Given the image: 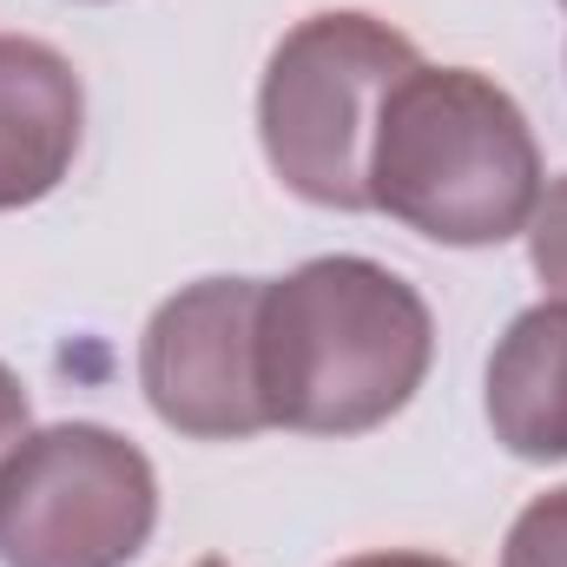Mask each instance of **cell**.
Wrapping results in <instances>:
<instances>
[{"instance_id":"1","label":"cell","mask_w":567,"mask_h":567,"mask_svg":"<svg viewBox=\"0 0 567 567\" xmlns=\"http://www.w3.org/2000/svg\"><path fill=\"white\" fill-rule=\"evenodd\" d=\"M435 363L423 290L377 258H310L258 297L265 423L297 435H370L410 410Z\"/></svg>"},{"instance_id":"2","label":"cell","mask_w":567,"mask_h":567,"mask_svg":"<svg viewBox=\"0 0 567 567\" xmlns=\"http://www.w3.org/2000/svg\"><path fill=\"white\" fill-rule=\"evenodd\" d=\"M542 205V145L508 86L475 66L416 60L370 140V212L416 238L482 251L528 231Z\"/></svg>"},{"instance_id":"3","label":"cell","mask_w":567,"mask_h":567,"mask_svg":"<svg viewBox=\"0 0 567 567\" xmlns=\"http://www.w3.org/2000/svg\"><path fill=\"white\" fill-rule=\"evenodd\" d=\"M416 60V40L377 13H303L258 80V140L284 192L323 212H370V140Z\"/></svg>"},{"instance_id":"4","label":"cell","mask_w":567,"mask_h":567,"mask_svg":"<svg viewBox=\"0 0 567 567\" xmlns=\"http://www.w3.org/2000/svg\"><path fill=\"white\" fill-rule=\"evenodd\" d=\"M158 528V475L106 423L33 429L0 468V567H126Z\"/></svg>"},{"instance_id":"5","label":"cell","mask_w":567,"mask_h":567,"mask_svg":"<svg viewBox=\"0 0 567 567\" xmlns=\"http://www.w3.org/2000/svg\"><path fill=\"white\" fill-rule=\"evenodd\" d=\"M258 297L265 278H198L145 317L140 390L165 429L192 442H245L271 429L258 396Z\"/></svg>"},{"instance_id":"6","label":"cell","mask_w":567,"mask_h":567,"mask_svg":"<svg viewBox=\"0 0 567 567\" xmlns=\"http://www.w3.org/2000/svg\"><path fill=\"white\" fill-rule=\"evenodd\" d=\"M86 140V86L73 60L33 33H0V212H27L73 172Z\"/></svg>"},{"instance_id":"7","label":"cell","mask_w":567,"mask_h":567,"mask_svg":"<svg viewBox=\"0 0 567 567\" xmlns=\"http://www.w3.org/2000/svg\"><path fill=\"white\" fill-rule=\"evenodd\" d=\"M482 403L515 462H567V297L528 303L495 337Z\"/></svg>"},{"instance_id":"8","label":"cell","mask_w":567,"mask_h":567,"mask_svg":"<svg viewBox=\"0 0 567 567\" xmlns=\"http://www.w3.org/2000/svg\"><path fill=\"white\" fill-rule=\"evenodd\" d=\"M502 567H567V482L535 495L515 515V528L502 542Z\"/></svg>"},{"instance_id":"9","label":"cell","mask_w":567,"mask_h":567,"mask_svg":"<svg viewBox=\"0 0 567 567\" xmlns=\"http://www.w3.org/2000/svg\"><path fill=\"white\" fill-rule=\"evenodd\" d=\"M528 265L555 297H567V172L555 185H542V205L528 218Z\"/></svg>"},{"instance_id":"10","label":"cell","mask_w":567,"mask_h":567,"mask_svg":"<svg viewBox=\"0 0 567 567\" xmlns=\"http://www.w3.org/2000/svg\"><path fill=\"white\" fill-rule=\"evenodd\" d=\"M27 435H33V403H27V383L0 363V468H7V455H13Z\"/></svg>"},{"instance_id":"11","label":"cell","mask_w":567,"mask_h":567,"mask_svg":"<svg viewBox=\"0 0 567 567\" xmlns=\"http://www.w3.org/2000/svg\"><path fill=\"white\" fill-rule=\"evenodd\" d=\"M337 567H462V561H442L429 548H377V555H350V561H337Z\"/></svg>"},{"instance_id":"12","label":"cell","mask_w":567,"mask_h":567,"mask_svg":"<svg viewBox=\"0 0 567 567\" xmlns=\"http://www.w3.org/2000/svg\"><path fill=\"white\" fill-rule=\"evenodd\" d=\"M192 567H225V561H192Z\"/></svg>"},{"instance_id":"13","label":"cell","mask_w":567,"mask_h":567,"mask_svg":"<svg viewBox=\"0 0 567 567\" xmlns=\"http://www.w3.org/2000/svg\"><path fill=\"white\" fill-rule=\"evenodd\" d=\"M561 7H567V0H561Z\"/></svg>"}]
</instances>
